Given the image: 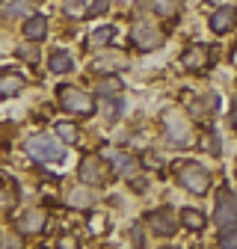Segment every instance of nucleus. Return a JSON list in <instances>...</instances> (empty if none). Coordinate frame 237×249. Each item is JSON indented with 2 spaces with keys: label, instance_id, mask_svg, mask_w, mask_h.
Returning <instances> with one entry per match:
<instances>
[{
  "label": "nucleus",
  "instance_id": "2",
  "mask_svg": "<svg viewBox=\"0 0 237 249\" xmlns=\"http://www.w3.org/2000/svg\"><path fill=\"white\" fill-rule=\"evenodd\" d=\"M178 181H181L190 193H207V187H211V172H207L202 163L190 160V163H178Z\"/></svg>",
  "mask_w": 237,
  "mask_h": 249
},
{
  "label": "nucleus",
  "instance_id": "14",
  "mask_svg": "<svg viewBox=\"0 0 237 249\" xmlns=\"http://www.w3.org/2000/svg\"><path fill=\"white\" fill-rule=\"evenodd\" d=\"M166 134H169V140L175 145H187V140H190V128H187L181 119H175V116L166 119Z\"/></svg>",
  "mask_w": 237,
  "mask_h": 249
},
{
  "label": "nucleus",
  "instance_id": "27",
  "mask_svg": "<svg viewBox=\"0 0 237 249\" xmlns=\"http://www.w3.org/2000/svg\"><path fill=\"white\" fill-rule=\"evenodd\" d=\"M18 246H21V240H15V237H12V240H6V249H18Z\"/></svg>",
  "mask_w": 237,
  "mask_h": 249
},
{
  "label": "nucleus",
  "instance_id": "25",
  "mask_svg": "<svg viewBox=\"0 0 237 249\" xmlns=\"http://www.w3.org/2000/svg\"><path fill=\"white\" fill-rule=\"evenodd\" d=\"M83 6H86V0H68V3H66V12H68V15H83Z\"/></svg>",
  "mask_w": 237,
  "mask_h": 249
},
{
  "label": "nucleus",
  "instance_id": "17",
  "mask_svg": "<svg viewBox=\"0 0 237 249\" xmlns=\"http://www.w3.org/2000/svg\"><path fill=\"white\" fill-rule=\"evenodd\" d=\"M113 36H116V30L110 27V24H104V27H98L92 36H89V48L92 51H101V48H107L110 42H113Z\"/></svg>",
  "mask_w": 237,
  "mask_h": 249
},
{
  "label": "nucleus",
  "instance_id": "5",
  "mask_svg": "<svg viewBox=\"0 0 237 249\" xmlns=\"http://www.w3.org/2000/svg\"><path fill=\"white\" fill-rule=\"evenodd\" d=\"M131 42H134L139 51H154V48H160L163 33H160V30H154L152 24H134V30H131Z\"/></svg>",
  "mask_w": 237,
  "mask_h": 249
},
{
  "label": "nucleus",
  "instance_id": "22",
  "mask_svg": "<svg viewBox=\"0 0 237 249\" xmlns=\"http://www.w3.org/2000/svg\"><path fill=\"white\" fill-rule=\"evenodd\" d=\"M220 249H237V229H222V234H220Z\"/></svg>",
  "mask_w": 237,
  "mask_h": 249
},
{
  "label": "nucleus",
  "instance_id": "21",
  "mask_svg": "<svg viewBox=\"0 0 237 249\" xmlns=\"http://www.w3.org/2000/svg\"><path fill=\"white\" fill-rule=\"evenodd\" d=\"M56 134L63 137L66 142H77V128L68 124V122H56Z\"/></svg>",
  "mask_w": 237,
  "mask_h": 249
},
{
  "label": "nucleus",
  "instance_id": "15",
  "mask_svg": "<svg viewBox=\"0 0 237 249\" xmlns=\"http://www.w3.org/2000/svg\"><path fill=\"white\" fill-rule=\"evenodd\" d=\"M118 92H122V80L116 74H107V77H101L95 83V95H101V98H116Z\"/></svg>",
  "mask_w": 237,
  "mask_h": 249
},
{
  "label": "nucleus",
  "instance_id": "24",
  "mask_svg": "<svg viewBox=\"0 0 237 249\" xmlns=\"http://www.w3.org/2000/svg\"><path fill=\"white\" fill-rule=\"evenodd\" d=\"M110 9V0H92V6H89V15H104Z\"/></svg>",
  "mask_w": 237,
  "mask_h": 249
},
{
  "label": "nucleus",
  "instance_id": "11",
  "mask_svg": "<svg viewBox=\"0 0 237 249\" xmlns=\"http://www.w3.org/2000/svg\"><path fill=\"white\" fill-rule=\"evenodd\" d=\"M45 223H48V216H45L42 211H30V213H24L21 220H18V231H24V234H36V231L45 229Z\"/></svg>",
  "mask_w": 237,
  "mask_h": 249
},
{
  "label": "nucleus",
  "instance_id": "23",
  "mask_svg": "<svg viewBox=\"0 0 237 249\" xmlns=\"http://www.w3.org/2000/svg\"><path fill=\"white\" fill-rule=\"evenodd\" d=\"M24 12H27V3H24V0H12V3L3 9L6 18H12V15H24Z\"/></svg>",
  "mask_w": 237,
  "mask_h": 249
},
{
  "label": "nucleus",
  "instance_id": "1",
  "mask_svg": "<svg viewBox=\"0 0 237 249\" xmlns=\"http://www.w3.org/2000/svg\"><path fill=\"white\" fill-rule=\"evenodd\" d=\"M59 104H63V110H68L74 116H92L95 113V98L86 95L77 86H59Z\"/></svg>",
  "mask_w": 237,
  "mask_h": 249
},
{
  "label": "nucleus",
  "instance_id": "16",
  "mask_svg": "<svg viewBox=\"0 0 237 249\" xmlns=\"http://www.w3.org/2000/svg\"><path fill=\"white\" fill-rule=\"evenodd\" d=\"M113 169H116L118 175H134L136 158H131L128 151H113Z\"/></svg>",
  "mask_w": 237,
  "mask_h": 249
},
{
  "label": "nucleus",
  "instance_id": "6",
  "mask_svg": "<svg viewBox=\"0 0 237 249\" xmlns=\"http://www.w3.org/2000/svg\"><path fill=\"white\" fill-rule=\"evenodd\" d=\"M107 178V169H104V160L98 158V154H86L83 163H80V181L95 187V184H104Z\"/></svg>",
  "mask_w": 237,
  "mask_h": 249
},
{
  "label": "nucleus",
  "instance_id": "20",
  "mask_svg": "<svg viewBox=\"0 0 237 249\" xmlns=\"http://www.w3.org/2000/svg\"><path fill=\"white\" fill-rule=\"evenodd\" d=\"M202 145H204V151H211L214 158H220V154H222V145H220V137L217 134H204L202 137Z\"/></svg>",
  "mask_w": 237,
  "mask_h": 249
},
{
  "label": "nucleus",
  "instance_id": "28",
  "mask_svg": "<svg viewBox=\"0 0 237 249\" xmlns=\"http://www.w3.org/2000/svg\"><path fill=\"white\" fill-rule=\"evenodd\" d=\"M231 124H234V131H237V107H234V119H231Z\"/></svg>",
  "mask_w": 237,
  "mask_h": 249
},
{
  "label": "nucleus",
  "instance_id": "7",
  "mask_svg": "<svg viewBox=\"0 0 237 249\" xmlns=\"http://www.w3.org/2000/svg\"><path fill=\"white\" fill-rule=\"evenodd\" d=\"M148 223H152V229H154L157 234L169 237V234H175V229H178V216H175L169 208H157V211L148 213Z\"/></svg>",
  "mask_w": 237,
  "mask_h": 249
},
{
  "label": "nucleus",
  "instance_id": "12",
  "mask_svg": "<svg viewBox=\"0 0 237 249\" xmlns=\"http://www.w3.org/2000/svg\"><path fill=\"white\" fill-rule=\"evenodd\" d=\"M24 36L33 39V42L45 39V36H48V18H45V15H30V18L24 21Z\"/></svg>",
  "mask_w": 237,
  "mask_h": 249
},
{
  "label": "nucleus",
  "instance_id": "13",
  "mask_svg": "<svg viewBox=\"0 0 237 249\" xmlns=\"http://www.w3.org/2000/svg\"><path fill=\"white\" fill-rule=\"evenodd\" d=\"M48 66H51V71H53V74H66V71H71V69H74V59H71V53H68V51L56 48V51L48 56Z\"/></svg>",
  "mask_w": 237,
  "mask_h": 249
},
{
  "label": "nucleus",
  "instance_id": "18",
  "mask_svg": "<svg viewBox=\"0 0 237 249\" xmlns=\"http://www.w3.org/2000/svg\"><path fill=\"white\" fill-rule=\"evenodd\" d=\"M152 9L160 18H175L178 9H181V0H152Z\"/></svg>",
  "mask_w": 237,
  "mask_h": 249
},
{
  "label": "nucleus",
  "instance_id": "9",
  "mask_svg": "<svg viewBox=\"0 0 237 249\" xmlns=\"http://www.w3.org/2000/svg\"><path fill=\"white\" fill-rule=\"evenodd\" d=\"M211 51H207L204 45H193V48H187L184 51V56H181V62L190 69V71H204L207 66H211Z\"/></svg>",
  "mask_w": 237,
  "mask_h": 249
},
{
  "label": "nucleus",
  "instance_id": "26",
  "mask_svg": "<svg viewBox=\"0 0 237 249\" xmlns=\"http://www.w3.org/2000/svg\"><path fill=\"white\" fill-rule=\"evenodd\" d=\"M18 56H21V59H27V62H39V51H33V48H21V51H18Z\"/></svg>",
  "mask_w": 237,
  "mask_h": 249
},
{
  "label": "nucleus",
  "instance_id": "4",
  "mask_svg": "<svg viewBox=\"0 0 237 249\" xmlns=\"http://www.w3.org/2000/svg\"><path fill=\"white\" fill-rule=\"evenodd\" d=\"M214 223L220 229H237V193H231L228 187H222V190L217 193Z\"/></svg>",
  "mask_w": 237,
  "mask_h": 249
},
{
  "label": "nucleus",
  "instance_id": "3",
  "mask_svg": "<svg viewBox=\"0 0 237 249\" xmlns=\"http://www.w3.org/2000/svg\"><path fill=\"white\" fill-rule=\"evenodd\" d=\"M27 151H30V158H36V160H42V163H48V160H63V158H66V148L59 145L53 137H48V134L30 137V140H27Z\"/></svg>",
  "mask_w": 237,
  "mask_h": 249
},
{
  "label": "nucleus",
  "instance_id": "10",
  "mask_svg": "<svg viewBox=\"0 0 237 249\" xmlns=\"http://www.w3.org/2000/svg\"><path fill=\"white\" fill-rule=\"evenodd\" d=\"M24 89V74L18 71H3L0 74V98H12Z\"/></svg>",
  "mask_w": 237,
  "mask_h": 249
},
{
  "label": "nucleus",
  "instance_id": "19",
  "mask_svg": "<svg viewBox=\"0 0 237 249\" xmlns=\"http://www.w3.org/2000/svg\"><path fill=\"white\" fill-rule=\"evenodd\" d=\"M181 223H184L187 229H193V231H202V229H204V216H202V211H196V208H184V211H181Z\"/></svg>",
  "mask_w": 237,
  "mask_h": 249
},
{
  "label": "nucleus",
  "instance_id": "8",
  "mask_svg": "<svg viewBox=\"0 0 237 249\" xmlns=\"http://www.w3.org/2000/svg\"><path fill=\"white\" fill-rule=\"evenodd\" d=\"M234 24H237V6H220V9L211 15V30H214L217 36L231 33Z\"/></svg>",
  "mask_w": 237,
  "mask_h": 249
}]
</instances>
